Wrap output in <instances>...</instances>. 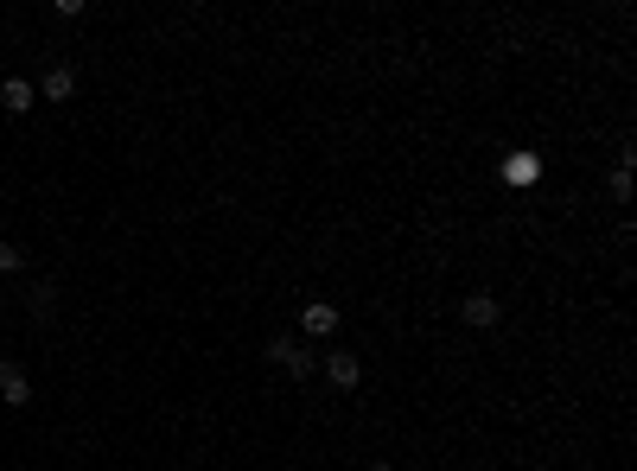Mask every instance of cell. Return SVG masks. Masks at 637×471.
<instances>
[{"instance_id": "obj_1", "label": "cell", "mask_w": 637, "mask_h": 471, "mask_svg": "<svg viewBox=\"0 0 637 471\" xmlns=\"http://www.w3.org/2000/svg\"><path fill=\"white\" fill-rule=\"evenodd\" d=\"M268 363H274V370H287L294 382L319 376V351H306V344H294L287 331H281V338H268Z\"/></svg>"}, {"instance_id": "obj_2", "label": "cell", "mask_w": 637, "mask_h": 471, "mask_svg": "<svg viewBox=\"0 0 637 471\" xmlns=\"http://www.w3.org/2000/svg\"><path fill=\"white\" fill-rule=\"evenodd\" d=\"M319 376L332 382V389H357V382H364V357H357V351H325Z\"/></svg>"}, {"instance_id": "obj_3", "label": "cell", "mask_w": 637, "mask_h": 471, "mask_svg": "<svg viewBox=\"0 0 637 471\" xmlns=\"http://www.w3.org/2000/svg\"><path fill=\"white\" fill-rule=\"evenodd\" d=\"M32 401V376L20 357H0V408H26Z\"/></svg>"}, {"instance_id": "obj_4", "label": "cell", "mask_w": 637, "mask_h": 471, "mask_svg": "<svg viewBox=\"0 0 637 471\" xmlns=\"http://www.w3.org/2000/svg\"><path fill=\"white\" fill-rule=\"evenodd\" d=\"M459 319H466L472 331H497L504 306H497V293H466V300H459Z\"/></svg>"}, {"instance_id": "obj_5", "label": "cell", "mask_w": 637, "mask_h": 471, "mask_svg": "<svg viewBox=\"0 0 637 471\" xmlns=\"http://www.w3.org/2000/svg\"><path fill=\"white\" fill-rule=\"evenodd\" d=\"M338 325H344V312H338L332 300H306V306H300V331H306V338H332Z\"/></svg>"}, {"instance_id": "obj_6", "label": "cell", "mask_w": 637, "mask_h": 471, "mask_svg": "<svg viewBox=\"0 0 637 471\" xmlns=\"http://www.w3.org/2000/svg\"><path fill=\"white\" fill-rule=\"evenodd\" d=\"M32 90H39V102H71L77 96V64H51Z\"/></svg>"}, {"instance_id": "obj_7", "label": "cell", "mask_w": 637, "mask_h": 471, "mask_svg": "<svg viewBox=\"0 0 637 471\" xmlns=\"http://www.w3.org/2000/svg\"><path fill=\"white\" fill-rule=\"evenodd\" d=\"M0 109H7V115H32V109H39L32 77H7V83H0Z\"/></svg>"}, {"instance_id": "obj_8", "label": "cell", "mask_w": 637, "mask_h": 471, "mask_svg": "<svg viewBox=\"0 0 637 471\" xmlns=\"http://www.w3.org/2000/svg\"><path fill=\"white\" fill-rule=\"evenodd\" d=\"M497 172H504V185H536L542 179V160H536V153H510Z\"/></svg>"}, {"instance_id": "obj_9", "label": "cell", "mask_w": 637, "mask_h": 471, "mask_svg": "<svg viewBox=\"0 0 637 471\" xmlns=\"http://www.w3.org/2000/svg\"><path fill=\"white\" fill-rule=\"evenodd\" d=\"M26 312H32V325L58 319V287H51V281H39V287H32V300H26Z\"/></svg>"}, {"instance_id": "obj_10", "label": "cell", "mask_w": 637, "mask_h": 471, "mask_svg": "<svg viewBox=\"0 0 637 471\" xmlns=\"http://www.w3.org/2000/svg\"><path fill=\"white\" fill-rule=\"evenodd\" d=\"M606 191H612V204H625V198H631V153L618 160V172L606 179Z\"/></svg>"}, {"instance_id": "obj_11", "label": "cell", "mask_w": 637, "mask_h": 471, "mask_svg": "<svg viewBox=\"0 0 637 471\" xmlns=\"http://www.w3.org/2000/svg\"><path fill=\"white\" fill-rule=\"evenodd\" d=\"M20 268H26V255H20V249H13V242H7V236H0V274H20Z\"/></svg>"}, {"instance_id": "obj_12", "label": "cell", "mask_w": 637, "mask_h": 471, "mask_svg": "<svg viewBox=\"0 0 637 471\" xmlns=\"http://www.w3.org/2000/svg\"><path fill=\"white\" fill-rule=\"evenodd\" d=\"M370 471H395V465H389V459H376V465H370Z\"/></svg>"}]
</instances>
